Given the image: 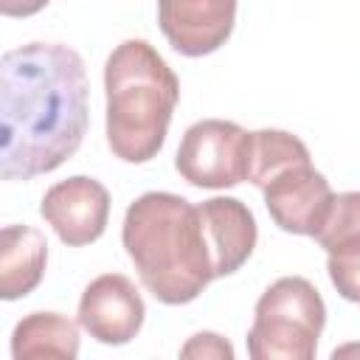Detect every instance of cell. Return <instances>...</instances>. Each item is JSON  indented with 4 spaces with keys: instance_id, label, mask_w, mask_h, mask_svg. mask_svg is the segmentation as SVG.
Here are the masks:
<instances>
[{
    "instance_id": "cell-1",
    "label": "cell",
    "mask_w": 360,
    "mask_h": 360,
    "mask_svg": "<svg viewBox=\"0 0 360 360\" xmlns=\"http://www.w3.org/2000/svg\"><path fill=\"white\" fill-rule=\"evenodd\" d=\"M87 132V73L59 42H28L0 62V174L31 180L76 155Z\"/></svg>"
},
{
    "instance_id": "cell-2",
    "label": "cell",
    "mask_w": 360,
    "mask_h": 360,
    "mask_svg": "<svg viewBox=\"0 0 360 360\" xmlns=\"http://www.w3.org/2000/svg\"><path fill=\"white\" fill-rule=\"evenodd\" d=\"M121 239L143 287L160 304H188L214 281L200 205L180 194H141L127 208Z\"/></svg>"
},
{
    "instance_id": "cell-3",
    "label": "cell",
    "mask_w": 360,
    "mask_h": 360,
    "mask_svg": "<svg viewBox=\"0 0 360 360\" xmlns=\"http://www.w3.org/2000/svg\"><path fill=\"white\" fill-rule=\"evenodd\" d=\"M107 143L124 163L152 160L180 98V82L146 39L121 42L104 65Z\"/></svg>"
},
{
    "instance_id": "cell-4",
    "label": "cell",
    "mask_w": 360,
    "mask_h": 360,
    "mask_svg": "<svg viewBox=\"0 0 360 360\" xmlns=\"http://www.w3.org/2000/svg\"><path fill=\"white\" fill-rule=\"evenodd\" d=\"M323 323L321 292L301 276H284L256 301L248 354L253 360H312Z\"/></svg>"
},
{
    "instance_id": "cell-5",
    "label": "cell",
    "mask_w": 360,
    "mask_h": 360,
    "mask_svg": "<svg viewBox=\"0 0 360 360\" xmlns=\"http://www.w3.org/2000/svg\"><path fill=\"white\" fill-rule=\"evenodd\" d=\"M253 132L233 121L202 118L191 124L177 146L174 166L197 188H231L248 180Z\"/></svg>"
},
{
    "instance_id": "cell-6",
    "label": "cell",
    "mask_w": 360,
    "mask_h": 360,
    "mask_svg": "<svg viewBox=\"0 0 360 360\" xmlns=\"http://www.w3.org/2000/svg\"><path fill=\"white\" fill-rule=\"evenodd\" d=\"M264 194V205L273 222L287 233L315 236L318 225L323 222L335 194L329 180L312 169V160H292L276 172H270L259 183Z\"/></svg>"
},
{
    "instance_id": "cell-7",
    "label": "cell",
    "mask_w": 360,
    "mask_h": 360,
    "mask_svg": "<svg viewBox=\"0 0 360 360\" xmlns=\"http://www.w3.org/2000/svg\"><path fill=\"white\" fill-rule=\"evenodd\" d=\"M39 214L65 245L82 248L104 233L110 219V194L98 180L76 174L45 191Z\"/></svg>"
},
{
    "instance_id": "cell-8",
    "label": "cell",
    "mask_w": 360,
    "mask_h": 360,
    "mask_svg": "<svg viewBox=\"0 0 360 360\" xmlns=\"http://www.w3.org/2000/svg\"><path fill=\"white\" fill-rule=\"evenodd\" d=\"M143 298L135 284L121 273L93 278L79 301V326L107 346L129 343L143 326Z\"/></svg>"
},
{
    "instance_id": "cell-9",
    "label": "cell",
    "mask_w": 360,
    "mask_h": 360,
    "mask_svg": "<svg viewBox=\"0 0 360 360\" xmlns=\"http://www.w3.org/2000/svg\"><path fill=\"white\" fill-rule=\"evenodd\" d=\"M158 22L177 53L205 56L231 37L236 0H158Z\"/></svg>"
},
{
    "instance_id": "cell-10",
    "label": "cell",
    "mask_w": 360,
    "mask_h": 360,
    "mask_svg": "<svg viewBox=\"0 0 360 360\" xmlns=\"http://www.w3.org/2000/svg\"><path fill=\"white\" fill-rule=\"evenodd\" d=\"M211 262H214V278L236 273L253 253L259 231L250 208L236 197H211L200 205Z\"/></svg>"
},
{
    "instance_id": "cell-11",
    "label": "cell",
    "mask_w": 360,
    "mask_h": 360,
    "mask_svg": "<svg viewBox=\"0 0 360 360\" xmlns=\"http://www.w3.org/2000/svg\"><path fill=\"white\" fill-rule=\"evenodd\" d=\"M48 242L37 228L6 225L0 231V298L17 301L28 295L45 276Z\"/></svg>"
},
{
    "instance_id": "cell-12",
    "label": "cell",
    "mask_w": 360,
    "mask_h": 360,
    "mask_svg": "<svg viewBox=\"0 0 360 360\" xmlns=\"http://www.w3.org/2000/svg\"><path fill=\"white\" fill-rule=\"evenodd\" d=\"M11 354L17 360L31 357H65L79 354V329L59 312H31L11 332Z\"/></svg>"
},
{
    "instance_id": "cell-13",
    "label": "cell",
    "mask_w": 360,
    "mask_h": 360,
    "mask_svg": "<svg viewBox=\"0 0 360 360\" xmlns=\"http://www.w3.org/2000/svg\"><path fill=\"white\" fill-rule=\"evenodd\" d=\"M312 239L326 253L360 248V191L335 194V200Z\"/></svg>"
},
{
    "instance_id": "cell-14",
    "label": "cell",
    "mask_w": 360,
    "mask_h": 360,
    "mask_svg": "<svg viewBox=\"0 0 360 360\" xmlns=\"http://www.w3.org/2000/svg\"><path fill=\"white\" fill-rule=\"evenodd\" d=\"M326 270H329V278H332L335 290H338L346 301L360 304V248H349V250L329 253Z\"/></svg>"
},
{
    "instance_id": "cell-15",
    "label": "cell",
    "mask_w": 360,
    "mask_h": 360,
    "mask_svg": "<svg viewBox=\"0 0 360 360\" xmlns=\"http://www.w3.org/2000/svg\"><path fill=\"white\" fill-rule=\"evenodd\" d=\"M180 354L183 357H233V349H231V343H225L219 335H214V332H200V335H194L183 349H180Z\"/></svg>"
},
{
    "instance_id": "cell-16",
    "label": "cell",
    "mask_w": 360,
    "mask_h": 360,
    "mask_svg": "<svg viewBox=\"0 0 360 360\" xmlns=\"http://www.w3.org/2000/svg\"><path fill=\"white\" fill-rule=\"evenodd\" d=\"M51 0H0V11L6 17H31L42 11Z\"/></svg>"
}]
</instances>
